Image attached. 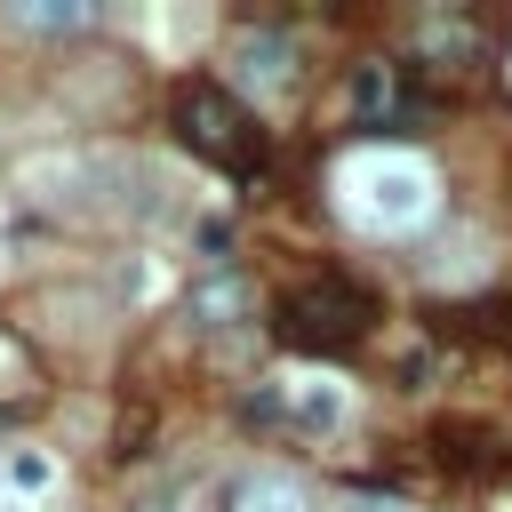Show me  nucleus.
<instances>
[{"label":"nucleus","instance_id":"423d86ee","mask_svg":"<svg viewBox=\"0 0 512 512\" xmlns=\"http://www.w3.org/2000/svg\"><path fill=\"white\" fill-rule=\"evenodd\" d=\"M224 512H304V488L280 480V472H248V480H232V504Z\"/></svg>","mask_w":512,"mask_h":512},{"label":"nucleus","instance_id":"1a4fd4ad","mask_svg":"<svg viewBox=\"0 0 512 512\" xmlns=\"http://www.w3.org/2000/svg\"><path fill=\"white\" fill-rule=\"evenodd\" d=\"M8 480H16V488H32V496H40V488H48V480H56V464H48V456H40V448H16V456H8Z\"/></svg>","mask_w":512,"mask_h":512},{"label":"nucleus","instance_id":"f03ea898","mask_svg":"<svg viewBox=\"0 0 512 512\" xmlns=\"http://www.w3.org/2000/svg\"><path fill=\"white\" fill-rule=\"evenodd\" d=\"M368 328H376V296L360 280H344V272H320V280H304V288L280 296V336L296 352H344Z\"/></svg>","mask_w":512,"mask_h":512},{"label":"nucleus","instance_id":"f257e3e1","mask_svg":"<svg viewBox=\"0 0 512 512\" xmlns=\"http://www.w3.org/2000/svg\"><path fill=\"white\" fill-rule=\"evenodd\" d=\"M336 208L352 216V232H416L432 224L440 208V176L416 160V152H392V144H360L336 176Z\"/></svg>","mask_w":512,"mask_h":512},{"label":"nucleus","instance_id":"9d476101","mask_svg":"<svg viewBox=\"0 0 512 512\" xmlns=\"http://www.w3.org/2000/svg\"><path fill=\"white\" fill-rule=\"evenodd\" d=\"M16 24L24 32H72V24H88L80 8H16Z\"/></svg>","mask_w":512,"mask_h":512},{"label":"nucleus","instance_id":"7ed1b4c3","mask_svg":"<svg viewBox=\"0 0 512 512\" xmlns=\"http://www.w3.org/2000/svg\"><path fill=\"white\" fill-rule=\"evenodd\" d=\"M176 128H184V144H200V152L224 160V168H256V160H264V128H256L216 80H184V88H176Z\"/></svg>","mask_w":512,"mask_h":512},{"label":"nucleus","instance_id":"0eeeda50","mask_svg":"<svg viewBox=\"0 0 512 512\" xmlns=\"http://www.w3.org/2000/svg\"><path fill=\"white\" fill-rule=\"evenodd\" d=\"M192 312H200L208 328H224V320H240V312H248V280H232V272H224V280H208V288L192 296Z\"/></svg>","mask_w":512,"mask_h":512},{"label":"nucleus","instance_id":"20e7f679","mask_svg":"<svg viewBox=\"0 0 512 512\" xmlns=\"http://www.w3.org/2000/svg\"><path fill=\"white\" fill-rule=\"evenodd\" d=\"M224 72L248 96H288L296 88V48H288V32H240L232 56H224Z\"/></svg>","mask_w":512,"mask_h":512},{"label":"nucleus","instance_id":"39448f33","mask_svg":"<svg viewBox=\"0 0 512 512\" xmlns=\"http://www.w3.org/2000/svg\"><path fill=\"white\" fill-rule=\"evenodd\" d=\"M280 416H288L296 432H336L344 392H336V384H288V392H280Z\"/></svg>","mask_w":512,"mask_h":512},{"label":"nucleus","instance_id":"9b49d317","mask_svg":"<svg viewBox=\"0 0 512 512\" xmlns=\"http://www.w3.org/2000/svg\"><path fill=\"white\" fill-rule=\"evenodd\" d=\"M352 512H408V504H392V496H352Z\"/></svg>","mask_w":512,"mask_h":512},{"label":"nucleus","instance_id":"6e6552de","mask_svg":"<svg viewBox=\"0 0 512 512\" xmlns=\"http://www.w3.org/2000/svg\"><path fill=\"white\" fill-rule=\"evenodd\" d=\"M16 392H32V360H24V344L0 328V400H16Z\"/></svg>","mask_w":512,"mask_h":512}]
</instances>
